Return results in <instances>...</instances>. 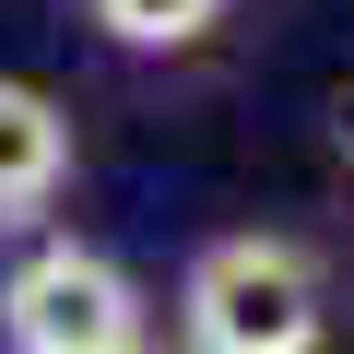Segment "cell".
<instances>
[{
    "instance_id": "277c9868",
    "label": "cell",
    "mask_w": 354,
    "mask_h": 354,
    "mask_svg": "<svg viewBox=\"0 0 354 354\" xmlns=\"http://www.w3.org/2000/svg\"><path fill=\"white\" fill-rule=\"evenodd\" d=\"M95 24H106L118 48H189V36L213 24V0H95Z\"/></svg>"
},
{
    "instance_id": "8992f818",
    "label": "cell",
    "mask_w": 354,
    "mask_h": 354,
    "mask_svg": "<svg viewBox=\"0 0 354 354\" xmlns=\"http://www.w3.org/2000/svg\"><path fill=\"white\" fill-rule=\"evenodd\" d=\"M142 354H165V342H142Z\"/></svg>"
},
{
    "instance_id": "6da1fadb",
    "label": "cell",
    "mask_w": 354,
    "mask_h": 354,
    "mask_svg": "<svg viewBox=\"0 0 354 354\" xmlns=\"http://www.w3.org/2000/svg\"><path fill=\"white\" fill-rule=\"evenodd\" d=\"M189 354H319L330 342V283L295 236H213L177 283Z\"/></svg>"
},
{
    "instance_id": "7a4b0ae2",
    "label": "cell",
    "mask_w": 354,
    "mask_h": 354,
    "mask_svg": "<svg viewBox=\"0 0 354 354\" xmlns=\"http://www.w3.org/2000/svg\"><path fill=\"white\" fill-rule=\"evenodd\" d=\"M0 342L12 354H142V283L83 248V236H48L12 260L0 283Z\"/></svg>"
},
{
    "instance_id": "3957f363",
    "label": "cell",
    "mask_w": 354,
    "mask_h": 354,
    "mask_svg": "<svg viewBox=\"0 0 354 354\" xmlns=\"http://www.w3.org/2000/svg\"><path fill=\"white\" fill-rule=\"evenodd\" d=\"M71 189V118L48 83L0 71V225H36L48 201Z\"/></svg>"
},
{
    "instance_id": "5b68a950",
    "label": "cell",
    "mask_w": 354,
    "mask_h": 354,
    "mask_svg": "<svg viewBox=\"0 0 354 354\" xmlns=\"http://www.w3.org/2000/svg\"><path fill=\"white\" fill-rule=\"evenodd\" d=\"M342 153H354V95H342Z\"/></svg>"
}]
</instances>
